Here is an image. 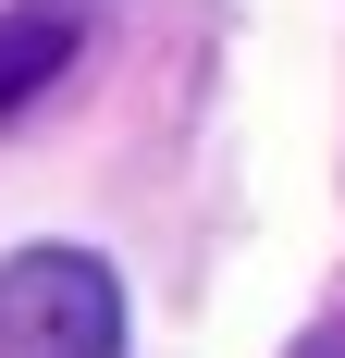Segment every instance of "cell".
<instances>
[{"label":"cell","mask_w":345,"mask_h":358,"mask_svg":"<svg viewBox=\"0 0 345 358\" xmlns=\"http://www.w3.org/2000/svg\"><path fill=\"white\" fill-rule=\"evenodd\" d=\"M0 358H124V285L87 248L0 259Z\"/></svg>","instance_id":"6da1fadb"},{"label":"cell","mask_w":345,"mask_h":358,"mask_svg":"<svg viewBox=\"0 0 345 358\" xmlns=\"http://www.w3.org/2000/svg\"><path fill=\"white\" fill-rule=\"evenodd\" d=\"M62 62H74V25H62V13H0V111L37 99Z\"/></svg>","instance_id":"7a4b0ae2"},{"label":"cell","mask_w":345,"mask_h":358,"mask_svg":"<svg viewBox=\"0 0 345 358\" xmlns=\"http://www.w3.org/2000/svg\"><path fill=\"white\" fill-rule=\"evenodd\" d=\"M296 358H345V322H321V334H309V346H296Z\"/></svg>","instance_id":"3957f363"}]
</instances>
